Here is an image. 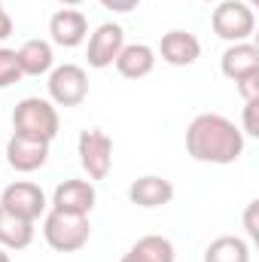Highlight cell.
<instances>
[{
	"label": "cell",
	"instance_id": "cell-19",
	"mask_svg": "<svg viewBox=\"0 0 259 262\" xmlns=\"http://www.w3.org/2000/svg\"><path fill=\"white\" fill-rule=\"evenodd\" d=\"M204 262H250V244L238 235H220L204 247Z\"/></svg>",
	"mask_w": 259,
	"mask_h": 262
},
{
	"label": "cell",
	"instance_id": "cell-1",
	"mask_svg": "<svg viewBox=\"0 0 259 262\" xmlns=\"http://www.w3.org/2000/svg\"><path fill=\"white\" fill-rule=\"evenodd\" d=\"M186 152L201 165H232L244 156V134L223 113H198L186 128Z\"/></svg>",
	"mask_w": 259,
	"mask_h": 262
},
{
	"label": "cell",
	"instance_id": "cell-13",
	"mask_svg": "<svg viewBox=\"0 0 259 262\" xmlns=\"http://www.w3.org/2000/svg\"><path fill=\"white\" fill-rule=\"evenodd\" d=\"M220 70H223V76L232 79V82L259 76V46L250 43V40H244V43H229V49H226L223 58H220Z\"/></svg>",
	"mask_w": 259,
	"mask_h": 262
},
{
	"label": "cell",
	"instance_id": "cell-29",
	"mask_svg": "<svg viewBox=\"0 0 259 262\" xmlns=\"http://www.w3.org/2000/svg\"><path fill=\"white\" fill-rule=\"evenodd\" d=\"M204 3H217V0H204Z\"/></svg>",
	"mask_w": 259,
	"mask_h": 262
},
{
	"label": "cell",
	"instance_id": "cell-3",
	"mask_svg": "<svg viewBox=\"0 0 259 262\" xmlns=\"http://www.w3.org/2000/svg\"><path fill=\"white\" fill-rule=\"evenodd\" d=\"M43 238L58 253H76V250H82L89 244L92 223H89V216H76V213H64V210H49L43 216Z\"/></svg>",
	"mask_w": 259,
	"mask_h": 262
},
{
	"label": "cell",
	"instance_id": "cell-10",
	"mask_svg": "<svg viewBox=\"0 0 259 262\" xmlns=\"http://www.w3.org/2000/svg\"><path fill=\"white\" fill-rule=\"evenodd\" d=\"M98 204V189L92 180H64L55 186L52 192V210H64V213H76V216H89Z\"/></svg>",
	"mask_w": 259,
	"mask_h": 262
},
{
	"label": "cell",
	"instance_id": "cell-2",
	"mask_svg": "<svg viewBox=\"0 0 259 262\" xmlns=\"http://www.w3.org/2000/svg\"><path fill=\"white\" fill-rule=\"evenodd\" d=\"M61 131L58 107L49 98H21L12 110V134L52 143Z\"/></svg>",
	"mask_w": 259,
	"mask_h": 262
},
{
	"label": "cell",
	"instance_id": "cell-12",
	"mask_svg": "<svg viewBox=\"0 0 259 262\" xmlns=\"http://www.w3.org/2000/svg\"><path fill=\"white\" fill-rule=\"evenodd\" d=\"M156 55H162V61L171 67H189L201 58V43H198L195 34L174 28V31L162 34V43H159Z\"/></svg>",
	"mask_w": 259,
	"mask_h": 262
},
{
	"label": "cell",
	"instance_id": "cell-17",
	"mask_svg": "<svg viewBox=\"0 0 259 262\" xmlns=\"http://www.w3.org/2000/svg\"><path fill=\"white\" fill-rule=\"evenodd\" d=\"M177 250L171 244V238L165 235H143L128 247V253L119 262H174Z\"/></svg>",
	"mask_w": 259,
	"mask_h": 262
},
{
	"label": "cell",
	"instance_id": "cell-11",
	"mask_svg": "<svg viewBox=\"0 0 259 262\" xmlns=\"http://www.w3.org/2000/svg\"><path fill=\"white\" fill-rule=\"evenodd\" d=\"M49 37H52V43L61 46V49H76V46H82L85 37H89V18H85V12H79V9H73V6L58 9V12L49 18Z\"/></svg>",
	"mask_w": 259,
	"mask_h": 262
},
{
	"label": "cell",
	"instance_id": "cell-14",
	"mask_svg": "<svg viewBox=\"0 0 259 262\" xmlns=\"http://www.w3.org/2000/svg\"><path fill=\"white\" fill-rule=\"evenodd\" d=\"M128 201L137 204V207H146V210L165 207V204L174 201V183L165 180V177H159V174H143V177L131 180Z\"/></svg>",
	"mask_w": 259,
	"mask_h": 262
},
{
	"label": "cell",
	"instance_id": "cell-15",
	"mask_svg": "<svg viewBox=\"0 0 259 262\" xmlns=\"http://www.w3.org/2000/svg\"><path fill=\"white\" fill-rule=\"evenodd\" d=\"M156 61H159V55L149 43H125L113 64L125 79H143L156 70Z\"/></svg>",
	"mask_w": 259,
	"mask_h": 262
},
{
	"label": "cell",
	"instance_id": "cell-16",
	"mask_svg": "<svg viewBox=\"0 0 259 262\" xmlns=\"http://www.w3.org/2000/svg\"><path fill=\"white\" fill-rule=\"evenodd\" d=\"M15 58L21 67V76H43L55 67V52H52V43L49 40H25L18 49H15Z\"/></svg>",
	"mask_w": 259,
	"mask_h": 262
},
{
	"label": "cell",
	"instance_id": "cell-23",
	"mask_svg": "<svg viewBox=\"0 0 259 262\" xmlns=\"http://www.w3.org/2000/svg\"><path fill=\"white\" fill-rule=\"evenodd\" d=\"M235 85H238V92H241V98H244V101H253V98H259V76L241 79V82H235Z\"/></svg>",
	"mask_w": 259,
	"mask_h": 262
},
{
	"label": "cell",
	"instance_id": "cell-30",
	"mask_svg": "<svg viewBox=\"0 0 259 262\" xmlns=\"http://www.w3.org/2000/svg\"><path fill=\"white\" fill-rule=\"evenodd\" d=\"M0 159H3V146H0Z\"/></svg>",
	"mask_w": 259,
	"mask_h": 262
},
{
	"label": "cell",
	"instance_id": "cell-25",
	"mask_svg": "<svg viewBox=\"0 0 259 262\" xmlns=\"http://www.w3.org/2000/svg\"><path fill=\"white\" fill-rule=\"evenodd\" d=\"M12 34V18H9V12L3 9V0H0V40H6Z\"/></svg>",
	"mask_w": 259,
	"mask_h": 262
},
{
	"label": "cell",
	"instance_id": "cell-27",
	"mask_svg": "<svg viewBox=\"0 0 259 262\" xmlns=\"http://www.w3.org/2000/svg\"><path fill=\"white\" fill-rule=\"evenodd\" d=\"M0 262H12V259H9V253H6L3 247H0Z\"/></svg>",
	"mask_w": 259,
	"mask_h": 262
},
{
	"label": "cell",
	"instance_id": "cell-4",
	"mask_svg": "<svg viewBox=\"0 0 259 262\" xmlns=\"http://www.w3.org/2000/svg\"><path fill=\"white\" fill-rule=\"evenodd\" d=\"M210 28L226 43H244L256 31V12L244 0H217V9L210 12Z\"/></svg>",
	"mask_w": 259,
	"mask_h": 262
},
{
	"label": "cell",
	"instance_id": "cell-22",
	"mask_svg": "<svg viewBox=\"0 0 259 262\" xmlns=\"http://www.w3.org/2000/svg\"><path fill=\"white\" fill-rule=\"evenodd\" d=\"M256 210H259V201H250V204H247V210H244V229H247V238H250V241H259Z\"/></svg>",
	"mask_w": 259,
	"mask_h": 262
},
{
	"label": "cell",
	"instance_id": "cell-18",
	"mask_svg": "<svg viewBox=\"0 0 259 262\" xmlns=\"http://www.w3.org/2000/svg\"><path fill=\"white\" fill-rule=\"evenodd\" d=\"M34 232H37L34 223H28V220L9 213L6 207H0V247L3 250H25V247H31Z\"/></svg>",
	"mask_w": 259,
	"mask_h": 262
},
{
	"label": "cell",
	"instance_id": "cell-28",
	"mask_svg": "<svg viewBox=\"0 0 259 262\" xmlns=\"http://www.w3.org/2000/svg\"><path fill=\"white\" fill-rule=\"evenodd\" d=\"M244 3H247V6H256L259 0H244Z\"/></svg>",
	"mask_w": 259,
	"mask_h": 262
},
{
	"label": "cell",
	"instance_id": "cell-5",
	"mask_svg": "<svg viewBox=\"0 0 259 262\" xmlns=\"http://www.w3.org/2000/svg\"><path fill=\"white\" fill-rule=\"evenodd\" d=\"M76 156H79V165L89 174V180H107V174L113 168V140L101 128H85L79 131Z\"/></svg>",
	"mask_w": 259,
	"mask_h": 262
},
{
	"label": "cell",
	"instance_id": "cell-26",
	"mask_svg": "<svg viewBox=\"0 0 259 262\" xmlns=\"http://www.w3.org/2000/svg\"><path fill=\"white\" fill-rule=\"evenodd\" d=\"M58 3H61V6H79L82 0H58Z\"/></svg>",
	"mask_w": 259,
	"mask_h": 262
},
{
	"label": "cell",
	"instance_id": "cell-20",
	"mask_svg": "<svg viewBox=\"0 0 259 262\" xmlns=\"http://www.w3.org/2000/svg\"><path fill=\"white\" fill-rule=\"evenodd\" d=\"M21 79V67L15 58V49H6L0 46V89H9Z\"/></svg>",
	"mask_w": 259,
	"mask_h": 262
},
{
	"label": "cell",
	"instance_id": "cell-6",
	"mask_svg": "<svg viewBox=\"0 0 259 262\" xmlns=\"http://www.w3.org/2000/svg\"><path fill=\"white\" fill-rule=\"evenodd\" d=\"M46 89L55 107H79L89 98V73L79 64H58L49 70Z\"/></svg>",
	"mask_w": 259,
	"mask_h": 262
},
{
	"label": "cell",
	"instance_id": "cell-21",
	"mask_svg": "<svg viewBox=\"0 0 259 262\" xmlns=\"http://www.w3.org/2000/svg\"><path fill=\"white\" fill-rule=\"evenodd\" d=\"M256 110H259V98H253V101H244V125H241V134H247V137H259Z\"/></svg>",
	"mask_w": 259,
	"mask_h": 262
},
{
	"label": "cell",
	"instance_id": "cell-24",
	"mask_svg": "<svg viewBox=\"0 0 259 262\" xmlns=\"http://www.w3.org/2000/svg\"><path fill=\"white\" fill-rule=\"evenodd\" d=\"M104 9H113V12H131L140 6V0H98Z\"/></svg>",
	"mask_w": 259,
	"mask_h": 262
},
{
	"label": "cell",
	"instance_id": "cell-7",
	"mask_svg": "<svg viewBox=\"0 0 259 262\" xmlns=\"http://www.w3.org/2000/svg\"><path fill=\"white\" fill-rule=\"evenodd\" d=\"M0 207H6L9 213L21 216V220H28V223H37V220L46 213L49 201H46V192H43L37 183H31V180H15V183H9V186L0 192Z\"/></svg>",
	"mask_w": 259,
	"mask_h": 262
},
{
	"label": "cell",
	"instance_id": "cell-9",
	"mask_svg": "<svg viewBox=\"0 0 259 262\" xmlns=\"http://www.w3.org/2000/svg\"><path fill=\"white\" fill-rule=\"evenodd\" d=\"M122 46H125V31H122V25H116V21L98 25V28L92 31V37H89V46H85L89 67H95V70L110 67L116 61V55H119Z\"/></svg>",
	"mask_w": 259,
	"mask_h": 262
},
{
	"label": "cell",
	"instance_id": "cell-8",
	"mask_svg": "<svg viewBox=\"0 0 259 262\" xmlns=\"http://www.w3.org/2000/svg\"><path fill=\"white\" fill-rule=\"evenodd\" d=\"M3 159L9 162L12 171L18 174H34L49 162V143L46 140H34V137H21L12 134L3 146Z\"/></svg>",
	"mask_w": 259,
	"mask_h": 262
}]
</instances>
